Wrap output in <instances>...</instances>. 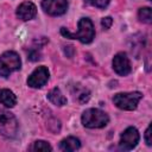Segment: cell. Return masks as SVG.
Returning <instances> with one entry per match:
<instances>
[{
	"label": "cell",
	"instance_id": "ba28073f",
	"mask_svg": "<svg viewBox=\"0 0 152 152\" xmlns=\"http://www.w3.org/2000/svg\"><path fill=\"white\" fill-rule=\"evenodd\" d=\"M49 80V70L45 66H38L27 78V84L31 88H40Z\"/></svg>",
	"mask_w": 152,
	"mask_h": 152
},
{
	"label": "cell",
	"instance_id": "ac0fdd59",
	"mask_svg": "<svg viewBox=\"0 0 152 152\" xmlns=\"http://www.w3.org/2000/svg\"><path fill=\"white\" fill-rule=\"evenodd\" d=\"M112 24H113V19L110 18V17H106V18H103L102 20H101V25H102V27L103 28H109L110 26H112Z\"/></svg>",
	"mask_w": 152,
	"mask_h": 152
},
{
	"label": "cell",
	"instance_id": "8fae6325",
	"mask_svg": "<svg viewBox=\"0 0 152 152\" xmlns=\"http://www.w3.org/2000/svg\"><path fill=\"white\" fill-rule=\"evenodd\" d=\"M0 102L8 108H12L17 103V97L14 93L10 89H1L0 90Z\"/></svg>",
	"mask_w": 152,
	"mask_h": 152
},
{
	"label": "cell",
	"instance_id": "44dd1931",
	"mask_svg": "<svg viewBox=\"0 0 152 152\" xmlns=\"http://www.w3.org/2000/svg\"><path fill=\"white\" fill-rule=\"evenodd\" d=\"M148 1H151V0H148Z\"/></svg>",
	"mask_w": 152,
	"mask_h": 152
},
{
	"label": "cell",
	"instance_id": "7a4b0ae2",
	"mask_svg": "<svg viewBox=\"0 0 152 152\" xmlns=\"http://www.w3.org/2000/svg\"><path fill=\"white\" fill-rule=\"evenodd\" d=\"M109 121L108 115L97 108H89L82 114V124L87 128H101Z\"/></svg>",
	"mask_w": 152,
	"mask_h": 152
},
{
	"label": "cell",
	"instance_id": "6da1fadb",
	"mask_svg": "<svg viewBox=\"0 0 152 152\" xmlns=\"http://www.w3.org/2000/svg\"><path fill=\"white\" fill-rule=\"evenodd\" d=\"M62 36L70 38V39H78L81 43L88 44L90 43L95 37V30L93 26V23L89 18H81L78 21V28L77 32H70L65 27L61 28Z\"/></svg>",
	"mask_w": 152,
	"mask_h": 152
},
{
	"label": "cell",
	"instance_id": "277c9868",
	"mask_svg": "<svg viewBox=\"0 0 152 152\" xmlns=\"http://www.w3.org/2000/svg\"><path fill=\"white\" fill-rule=\"evenodd\" d=\"M140 91H132V93H119L114 95L113 102L114 104L124 110H133L137 108L140 99H141Z\"/></svg>",
	"mask_w": 152,
	"mask_h": 152
},
{
	"label": "cell",
	"instance_id": "5b68a950",
	"mask_svg": "<svg viewBox=\"0 0 152 152\" xmlns=\"http://www.w3.org/2000/svg\"><path fill=\"white\" fill-rule=\"evenodd\" d=\"M18 132V121L15 116L0 108V134L7 138H12Z\"/></svg>",
	"mask_w": 152,
	"mask_h": 152
},
{
	"label": "cell",
	"instance_id": "9c48e42d",
	"mask_svg": "<svg viewBox=\"0 0 152 152\" xmlns=\"http://www.w3.org/2000/svg\"><path fill=\"white\" fill-rule=\"evenodd\" d=\"M113 69L115 70L116 74L121 75V76H126L131 72V63L128 57L126 56V53L124 52H119L114 56L113 58Z\"/></svg>",
	"mask_w": 152,
	"mask_h": 152
},
{
	"label": "cell",
	"instance_id": "52a82bcc",
	"mask_svg": "<svg viewBox=\"0 0 152 152\" xmlns=\"http://www.w3.org/2000/svg\"><path fill=\"white\" fill-rule=\"evenodd\" d=\"M42 7L50 15H62L66 12L68 1L66 0H43Z\"/></svg>",
	"mask_w": 152,
	"mask_h": 152
},
{
	"label": "cell",
	"instance_id": "d6986e66",
	"mask_svg": "<svg viewBox=\"0 0 152 152\" xmlns=\"http://www.w3.org/2000/svg\"><path fill=\"white\" fill-rule=\"evenodd\" d=\"M145 141H146V144H147L148 146L152 145V139H151V125L147 127V129H146V132H145Z\"/></svg>",
	"mask_w": 152,
	"mask_h": 152
},
{
	"label": "cell",
	"instance_id": "2e32d148",
	"mask_svg": "<svg viewBox=\"0 0 152 152\" xmlns=\"http://www.w3.org/2000/svg\"><path fill=\"white\" fill-rule=\"evenodd\" d=\"M32 150H33V151H51L52 147L50 146L49 142L43 141V140H38V141H36V142L33 144Z\"/></svg>",
	"mask_w": 152,
	"mask_h": 152
},
{
	"label": "cell",
	"instance_id": "3957f363",
	"mask_svg": "<svg viewBox=\"0 0 152 152\" xmlns=\"http://www.w3.org/2000/svg\"><path fill=\"white\" fill-rule=\"evenodd\" d=\"M21 65V61L17 52L6 51L0 56V76L8 77L15 70H19Z\"/></svg>",
	"mask_w": 152,
	"mask_h": 152
},
{
	"label": "cell",
	"instance_id": "e0dca14e",
	"mask_svg": "<svg viewBox=\"0 0 152 152\" xmlns=\"http://www.w3.org/2000/svg\"><path fill=\"white\" fill-rule=\"evenodd\" d=\"M110 0H84L86 4L90 5V6H94V7H97V8H104L108 6Z\"/></svg>",
	"mask_w": 152,
	"mask_h": 152
},
{
	"label": "cell",
	"instance_id": "30bf717a",
	"mask_svg": "<svg viewBox=\"0 0 152 152\" xmlns=\"http://www.w3.org/2000/svg\"><path fill=\"white\" fill-rule=\"evenodd\" d=\"M37 13V7L33 2L31 1H25L19 5L17 8V17L21 20H30L36 17Z\"/></svg>",
	"mask_w": 152,
	"mask_h": 152
},
{
	"label": "cell",
	"instance_id": "5bb4252c",
	"mask_svg": "<svg viewBox=\"0 0 152 152\" xmlns=\"http://www.w3.org/2000/svg\"><path fill=\"white\" fill-rule=\"evenodd\" d=\"M75 90H76V91H72V95H74V99H75L77 102L84 103V102H87V101L89 100L90 93H89L88 89H86V88H83V87H80V86L77 84V86H75Z\"/></svg>",
	"mask_w": 152,
	"mask_h": 152
},
{
	"label": "cell",
	"instance_id": "4fadbf2b",
	"mask_svg": "<svg viewBox=\"0 0 152 152\" xmlns=\"http://www.w3.org/2000/svg\"><path fill=\"white\" fill-rule=\"evenodd\" d=\"M48 99L55 104V106H64L66 103V97L62 94V91L59 90V88H53L49 91L48 94Z\"/></svg>",
	"mask_w": 152,
	"mask_h": 152
},
{
	"label": "cell",
	"instance_id": "9a60e30c",
	"mask_svg": "<svg viewBox=\"0 0 152 152\" xmlns=\"http://www.w3.org/2000/svg\"><path fill=\"white\" fill-rule=\"evenodd\" d=\"M138 17L141 21L146 23V24H151L152 23V11L150 7H141L138 12Z\"/></svg>",
	"mask_w": 152,
	"mask_h": 152
},
{
	"label": "cell",
	"instance_id": "ffe728a7",
	"mask_svg": "<svg viewBox=\"0 0 152 152\" xmlns=\"http://www.w3.org/2000/svg\"><path fill=\"white\" fill-rule=\"evenodd\" d=\"M40 55H39V52L38 51H31L30 52V55H28V58L31 59V61H37V59H39L40 57H39Z\"/></svg>",
	"mask_w": 152,
	"mask_h": 152
},
{
	"label": "cell",
	"instance_id": "7c38bea8",
	"mask_svg": "<svg viewBox=\"0 0 152 152\" xmlns=\"http://www.w3.org/2000/svg\"><path fill=\"white\" fill-rule=\"evenodd\" d=\"M81 147V142L77 138L75 137H68L65 139H63L59 144V148L62 151H66V152H70V151H76Z\"/></svg>",
	"mask_w": 152,
	"mask_h": 152
},
{
	"label": "cell",
	"instance_id": "8992f818",
	"mask_svg": "<svg viewBox=\"0 0 152 152\" xmlns=\"http://www.w3.org/2000/svg\"><path fill=\"white\" fill-rule=\"evenodd\" d=\"M139 132L137 128L134 127H128L126 128L121 137H120V141H119V146L121 150H125V151H129L132 148H134L138 142H139Z\"/></svg>",
	"mask_w": 152,
	"mask_h": 152
}]
</instances>
